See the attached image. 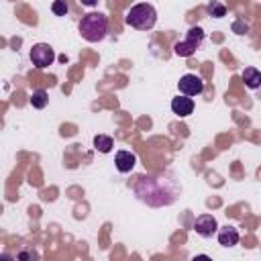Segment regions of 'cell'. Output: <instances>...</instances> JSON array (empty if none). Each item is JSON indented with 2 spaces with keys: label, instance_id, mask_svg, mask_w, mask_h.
I'll use <instances>...</instances> for the list:
<instances>
[{
  "label": "cell",
  "instance_id": "obj_1",
  "mask_svg": "<svg viewBox=\"0 0 261 261\" xmlns=\"http://www.w3.org/2000/svg\"><path fill=\"white\" fill-rule=\"evenodd\" d=\"M108 33V18L100 12H90L80 20V35L88 43H98Z\"/></svg>",
  "mask_w": 261,
  "mask_h": 261
},
{
  "label": "cell",
  "instance_id": "obj_2",
  "mask_svg": "<svg viewBox=\"0 0 261 261\" xmlns=\"http://www.w3.org/2000/svg\"><path fill=\"white\" fill-rule=\"evenodd\" d=\"M126 24L133 27V29H139V31H149L155 27L157 22V10L147 4V2H141V4H135L128 12H126Z\"/></svg>",
  "mask_w": 261,
  "mask_h": 261
},
{
  "label": "cell",
  "instance_id": "obj_3",
  "mask_svg": "<svg viewBox=\"0 0 261 261\" xmlns=\"http://www.w3.org/2000/svg\"><path fill=\"white\" fill-rule=\"evenodd\" d=\"M31 61H33V65L39 67V69L49 67V65L55 61V51H53V47L47 45V43H37V45H33V49H31Z\"/></svg>",
  "mask_w": 261,
  "mask_h": 261
},
{
  "label": "cell",
  "instance_id": "obj_4",
  "mask_svg": "<svg viewBox=\"0 0 261 261\" xmlns=\"http://www.w3.org/2000/svg\"><path fill=\"white\" fill-rule=\"evenodd\" d=\"M177 90H179L181 94H186V96H198V94L204 92V82H202V77L196 75V73H186V75L179 77Z\"/></svg>",
  "mask_w": 261,
  "mask_h": 261
},
{
  "label": "cell",
  "instance_id": "obj_5",
  "mask_svg": "<svg viewBox=\"0 0 261 261\" xmlns=\"http://www.w3.org/2000/svg\"><path fill=\"white\" fill-rule=\"evenodd\" d=\"M194 230H196V234H200V237H204V239L212 237V234L218 230L216 218H214L212 214H200V216L194 220Z\"/></svg>",
  "mask_w": 261,
  "mask_h": 261
},
{
  "label": "cell",
  "instance_id": "obj_6",
  "mask_svg": "<svg viewBox=\"0 0 261 261\" xmlns=\"http://www.w3.org/2000/svg\"><path fill=\"white\" fill-rule=\"evenodd\" d=\"M171 112L177 114V116H181V118L184 116H190L194 112V100H192V96H186V94L175 96L171 100Z\"/></svg>",
  "mask_w": 261,
  "mask_h": 261
},
{
  "label": "cell",
  "instance_id": "obj_7",
  "mask_svg": "<svg viewBox=\"0 0 261 261\" xmlns=\"http://www.w3.org/2000/svg\"><path fill=\"white\" fill-rule=\"evenodd\" d=\"M135 163H137V157H135L130 151H126V149L116 151V155H114V165H116V169H118L120 173H128V171L135 167Z\"/></svg>",
  "mask_w": 261,
  "mask_h": 261
},
{
  "label": "cell",
  "instance_id": "obj_8",
  "mask_svg": "<svg viewBox=\"0 0 261 261\" xmlns=\"http://www.w3.org/2000/svg\"><path fill=\"white\" fill-rule=\"evenodd\" d=\"M218 243L222 247H234L239 243V230L234 226H224L218 230Z\"/></svg>",
  "mask_w": 261,
  "mask_h": 261
},
{
  "label": "cell",
  "instance_id": "obj_9",
  "mask_svg": "<svg viewBox=\"0 0 261 261\" xmlns=\"http://www.w3.org/2000/svg\"><path fill=\"white\" fill-rule=\"evenodd\" d=\"M243 82H245V86L247 88H251V90H257L259 86H261V71L259 69H255V67H247L245 71H243Z\"/></svg>",
  "mask_w": 261,
  "mask_h": 261
},
{
  "label": "cell",
  "instance_id": "obj_10",
  "mask_svg": "<svg viewBox=\"0 0 261 261\" xmlns=\"http://www.w3.org/2000/svg\"><path fill=\"white\" fill-rule=\"evenodd\" d=\"M114 147V141L108 137V135H96L94 137V149L100 151V153H110Z\"/></svg>",
  "mask_w": 261,
  "mask_h": 261
},
{
  "label": "cell",
  "instance_id": "obj_11",
  "mask_svg": "<svg viewBox=\"0 0 261 261\" xmlns=\"http://www.w3.org/2000/svg\"><path fill=\"white\" fill-rule=\"evenodd\" d=\"M186 41L198 49V47L202 45V41H204V31H202L200 27H192V29L188 31V37H186Z\"/></svg>",
  "mask_w": 261,
  "mask_h": 261
},
{
  "label": "cell",
  "instance_id": "obj_12",
  "mask_svg": "<svg viewBox=\"0 0 261 261\" xmlns=\"http://www.w3.org/2000/svg\"><path fill=\"white\" fill-rule=\"evenodd\" d=\"M49 102V94L45 90H35L31 96V106L33 108H45Z\"/></svg>",
  "mask_w": 261,
  "mask_h": 261
},
{
  "label": "cell",
  "instance_id": "obj_13",
  "mask_svg": "<svg viewBox=\"0 0 261 261\" xmlns=\"http://www.w3.org/2000/svg\"><path fill=\"white\" fill-rule=\"evenodd\" d=\"M194 51H196V47L190 45L188 41H177L173 45V53L179 55V57H190V55H194Z\"/></svg>",
  "mask_w": 261,
  "mask_h": 261
},
{
  "label": "cell",
  "instance_id": "obj_14",
  "mask_svg": "<svg viewBox=\"0 0 261 261\" xmlns=\"http://www.w3.org/2000/svg\"><path fill=\"white\" fill-rule=\"evenodd\" d=\"M206 10H208V14H210V16H214V18H222V16L226 14L224 4H220V2H210Z\"/></svg>",
  "mask_w": 261,
  "mask_h": 261
},
{
  "label": "cell",
  "instance_id": "obj_15",
  "mask_svg": "<svg viewBox=\"0 0 261 261\" xmlns=\"http://www.w3.org/2000/svg\"><path fill=\"white\" fill-rule=\"evenodd\" d=\"M51 10H53V14H57V16H65V14L69 12V6H67L65 0H53Z\"/></svg>",
  "mask_w": 261,
  "mask_h": 261
},
{
  "label": "cell",
  "instance_id": "obj_16",
  "mask_svg": "<svg viewBox=\"0 0 261 261\" xmlns=\"http://www.w3.org/2000/svg\"><path fill=\"white\" fill-rule=\"evenodd\" d=\"M100 0H80V4L82 6H88V8H92V6H96Z\"/></svg>",
  "mask_w": 261,
  "mask_h": 261
},
{
  "label": "cell",
  "instance_id": "obj_17",
  "mask_svg": "<svg viewBox=\"0 0 261 261\" xmlns=\"http://www.w3.org/2000/svg\"><path fill=\"white\" fill-rule=\"evenodd\" d=\"M234 31H243V33H245V31H247V24L243 27V22L239 20V22H234Z\"/></svg>",
  "mask_w": 261,
  "mask_h": 261
}]
</instances>
